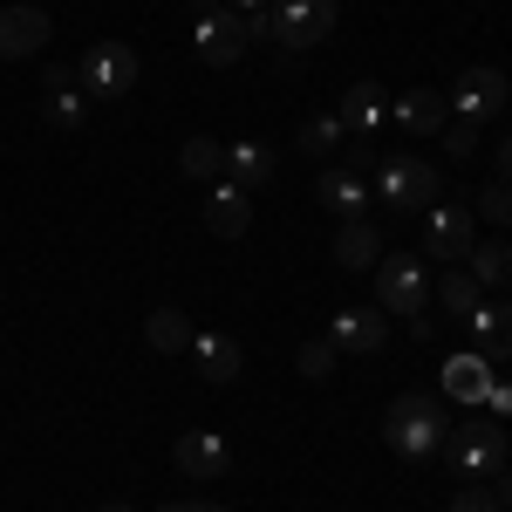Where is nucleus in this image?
I'll list each match as a JSON object with an SVG mask.
<instances>
[{
    "label": "nucleus",
    "instance_id": "f257e3e1",
    "mask_svg": "<svg viewBox=\"0 0 512 512\" xmlns=\"http://www.w3.org/2000/svg\"><path fill=\"white\" fill-rule=\"evenodd\" d=\"M383 444H390L396 458H410V465H424L444 451V410H437V396L424 390H403L383 410Z\"/></svg>",
    "mask_w": 512,
    "mask_h": 512
},
{
    "label": "nucleus",
    "instance_id": "f03ea898",
    "mask_svg": "<svg viewBox=\"0 0 512 512\" xmlns=\"http://www.w3.org/2000/svg\"><path fill=\"white\" fill-rule=\"evenodd\" d=\"M369 198L383 212H424V205H437V171L424 158H383L369 171Z\"/></svg>",
    "mask_w": 512,
    "mask_h": 512
},
{
    "label": "nucleus",
    "instance_id": "7ed1b4c3",
    "mask_svg": "<svg viewBox=\"0 0 512 512\" xmlns=\"http://www.w3.org/2000/svg\"><path fill=\"white\" fill-rule=\"evenodd\" d=\"M76 76L89 89V103H117V96L137 89V48L130 41H96V48H82Z\"/></svg>",
    "mask_w": 512,
    "mask_h": 512
},
{
    "label": "nucleus",
    "instance_id": "20e7f679",
    "mask_svg": "<svg viewBox=\"0 0 512 512\" xmlns=\"http://www.w3.org/2000/svg\"><path fill=\"white\" fill-rule=\"evenodd\" d=\"M376 301H383L390 315H424V308H431V274H424V260L383 253V260H376Z\"/></svg>",
    "mask_w": 512,
    "mask_h": 512
},
{
    "label": "nucleus",
    "instance_id": "39448f33",
    "mask_svg": "<svg viewBox=\"0 0 512 512\" xmlns=\"http://www.w3.org/2000/svg\"><path fill=\"white\" fill-rule=\"evenodd\" d=\"M444 451H451V465L465 478H499L506 458H512V444H506L499 424H458V431L444 437Z\"/></svg>",
    "mask_w": 512,
    "mask_h": 512
},
{
    "label": "nucleus",
    "instance_id": "423d86ee",
    "mask_svg": "<svg viewBox=\"0 0 512 512\" xmlns=\"http://www.w3.org/2000/svg\"><path fill=\"white\" fill-rule=\"evenodd\" d=\"M192 41H198V62H205V69H233L239 55L253 48V35H246V14H233V7H205Z\"/></svg>",
    "mask_w": 512,
    "mask_h": 512
},
{
    "label": "nucleus",
    "instance_id": "0eeeda50",
    "mask_svg": "<svg viewBox=\"0 0 512 512\" xmlns=\"http://www.w3.org/2000/svg\"><path fill=\"white\" fill-rule=\"evenodd\" d=\"M444 103H451V117H465V123L485 130V123L506 110V76H499V69H465V76L451 82V96H444Z\"/></svg>",
    "mask_w": 512,
    "mask_h": 512
},
{
    "label": "nucleus",
    "instance_id": "6e6552de",
    "mask_svg": "<svg viewBox=\"0 0 512 512\" xmlns=\"http://www.w3.org/2000/svg\"><path fill=\"white\" fill-rule=\"evenodd\" d=\"M267 14H274V41H287V48H315L335 28V0H280Z\"/></svg>",
    "mask_w": 512,
    "mask_h": 512
},
{
    "label": "nucleus",
    "instance_id": "1a4fd4ad",
    "mask_svg": "<svg viewBox=\"0 0 512 512\" xmlns=\"http://www.w3.org/2000/svg\"><path fill=\"white\" fill-rule=\"evenodd\" d=\"M48 35H55V28H48V7H28V0L0 7V62H28V55H41Z\"/></svg>",
    "mask_w": 512,
    "mask_h": 512
},
{
    "label": "nucleus",
    "instance_id": "9d476101",
    "mask_svg": "<svg viewBox=\"0 0 512 512\" xmlns=\"http://www.w3.org/2000/svg\"><path fill=\"white\" fill-rule=\"evenodd\" d=\"M465 328H472L478 355L492 362V369H506L512 362V301H499V294H485L472 315H465Z\"/></svg>",
    "mask_w": 512,
    "mask_h": 512
},
{
    "label": "nucleus",
    "instance_id": "9b49d317",
    "mask_svg": "<svg viewBox=\"0 0 512 512\" xmlns=\"http://www.w3.org/2000/svg\"><path fill=\"white\" fill-rule=\"evenodd\" d=\"M41 117L55 123V130H82V117H89V89H82L76 69H48V82H41Z\"/></svg>",
    "mask_w": 512,
    "mask_h": 512
},
{
    "label": "nucleus",
    "instance_id": "f8f14e48",
    "mask_svg": "<svg viewBox=\"0 0 512 512\" xmlns=\"http://www.w3.org/2000/svg\"><path fill=\"white\" fill-rule=\"evenodd\" d=\"M424 246L437 260H465L472 253V205H431L424 212Z\"/></svg>",
    "mask_w": 512,
    "mask_h": 512
},
{
    "label": "nucleus",
    "instance_id": "ddd939ff",
    "mask_svg": "<svg viewBox=\"0 0 512 512\" xmlns=\"http://www.w3.org/2000/svg\"><path fill=\"white\" fill-rule=\"evenodd\" d=\"M321 205L335 212V219H362L376 198H369V171H355V164H328L321 171Z\"/></svg>",
    "mask_w": 512,
    "mask_h": 512
},
{
    "label": "nucleus",
    "instance_id": "4468645a",
    "mask_svg": "<svg viewBox=\"0 0 512 512\" xmlns=\"http://www.w3.org/2000/svg\"><path fill=\"white\" fill-rule=\"evenodd\" d=\"M171 458H178L185 478H219L226 465H233V444H226L219 431H185L178 444H171Z\"/></svg>",
    "mask_w": 512,
    "mask_h": 512
},
{
    "label": "nucleus",
    "instance_id": "2eb2a0df",
    "mask_svg": "<svg viewBox=\"0 0 512 512\" xmlns=\"http://www.w3.org/2000/svg\"><path fill=\"white\" fill-rule=\"evenodd\" d=\"M246 226H253V192H239V185H226V178H212V198H205V233L239 239Z\"/></svg>",
    "mask_w": 512,
    "mask_h": 512
},
{
    "label": "nucleus",
    "instance_id": "dca6fc26",
    "mask_svg": "<svg viewBox=\"0 0 512 512\" xmlns=\"http://www.w3.org/2000/svg\"><path fill=\"white\" fill-rule=\"evenodd\" d=\"M390 117H396V130H410V137H437V130L451 123V103H444L437 89H403L390 103Z\"/></svg>",
    "mask_w": 512,
    "mask_h": 512
},
{
    "label": "nucleus",
    "instance_id": "f3484780",
    "mask_svg": "<svg viewBox=\"0 0 512 512\" xmlns=\"http://www.w3.org/2000/svg\"><path fill=\"white\" fill-rule=\"evenodd\" d=\"M328 342L342 355H376L383 349V308H342L328 321Z\"/></svg>",
    "mask_w": 512,
    "mask_h": 512
},
{
    "label": "nucleus",
    "instance_id": "a211bd4d",
    "mask_svg": "<svg viewBox=\"0 0 512 512\" xmlns=\"http://www.w3.org/2000/svg\"><path fill=\"white\" fill-rule=\"evenodd\" d=\"M226 185H239V192H260V185H274V144H226V171H219Z\"/></svg>",
    "mask_w": 512,
    "mask_h": 512
},
{
    "label": "nucleus",
    "instance_id": "6ab92c4d",
    "mask_svg": "<svg viewBox=\"0 0 512 512\" xmlns=\"http://www.w3.org/2000/svg\"><path fill=\"white\" fill-rule=\"evenodd\" d=\"M335 267H349V274H369L376 260H383V233L369 226V219H342V233H335V253H328Z\"/></svg>",
    "mask_w": 512,
    "mask_h": 512
},
{
    "label": "nucleus",
    "instance_id": "aec40b11",
    "mask_svg": "<svg viewBox=\"0 0 512 512\" xmlns=\"http://www.w3.org/2000/svg\"><path fill=\"white\" fill-rule=\"evenodd\" d=\"M492 383H499V369H492L478 349H465V355H451V362H444V396H458V403H485Z\"/></svg>",
    "mask_w": 512,
    "mask_h": 512
},
{
    "label": "nucleus",
    "instance_id": "412c9836",
    "mask_svg": "<svg viewBox=\"0 0 512 512\" xmlns=\"http://www.w3.org/2000/svg\"><path fill=\"white\" fill-rule=\"evenodd\" d=\"M390 117V96H383V82H349V96H342V123H349V137H369V130H383Z\"/></svg>",
    "mask_w": 512,
    "mask_h": 512
},
{
    "label": "nucleus",
    "instance_id": "4be33fe9",
    "mask_svg": "<svg viewBox=\"0 0 512 512\" xmlns=\"http://www.w3.org/2000/svg\"><path fill=\"white\" fill-rule=\"evenodd\" d=\"M192 355H198V376H205V383H233L239 376V342L233 335H192Z\"/></svg>",
    "mask_w": 512,
    "mask_h": 512
},
{
    "label": "nucleus",
    "instance_id": "5701e85b",
    "mask_svg": "<svg viewBox=\"0 0 512 512\" xmlns=\"http://www.w3.org/2000/svg\"><path fill=\"white\" fill-rule=\"evenodd\" d=\"M465 267H472V280H478V287H506V280H512V246H506V239H485V246L472 239Z\"/></svg>",
    "mask_w": 512,
    "mask_h": 512
},
{
    "label": "nucleus",
    "instance_id": "b1692460",
    "mask_svg": "<svg viewBox=\"0 0 512 512\" xmlns=\"http://www.w3.org/2000/svg\"><path fill=\"white\" fill-rule=\"evenodd\" d=\"M431 294H437V308H444V315H458V321H465L478 301H485V287L472 280V267H458V274H437Z\"/></svg>",
    "mask_w": 512,
    "mask_h": 512
},
{
    "label": "nucleus",
    "instance_id": "393cba45",
    "mask_svg": "<svg viewBox=\"0 0 512 512\" xmlns=\"http://www.w3.org/2000/svg\"><path fill=\"white\" fill-rule=\"evenodd\" d=\"M144 342L158 355H171V349H192V321L178 315V308H158V315H144Z\"/></svg>",
    "mask_w": 512,
    "mask_h": 512
},
{
    "label": "nucleus",
    "instance_id": "a878e982",
    "mask_svg": "<svg viewBox=\"0 0 512 512\" xmlns=\"http://www.w3.org/2000/svg\"><path fill=\"white\" fill-rule=\"evenodd\" d=\"M178 164H185V178H219V171H226V144H219V137H185Z\"/></svg>",
    "mask_w": 512,
    "mask_h": 512
},
{
    "label": "nucleus",
    "instance_id": "bb28decb",
    "mask_svg": "<svg viewBox=\"0 0 512 512\" xmlns=\"http://www.w3.org/2000/svg\"><path fill=\"white\" fill-rule=\"evenodd\" d=\"M342 144H349V123H342V117H308V123H301V151L328 158V151H342Z\"/></svg>",
    "mask_w": 512,
    "mask_h": 512
},
{
    "label": "nucleus",
    "instance_id": "cd10ccee",
    "mask_svg": "<svg viewBox=\"0 0 512 512\" xmlns=\"http://www.w3.org/2000/svg\"><path fill=\"white\" fill-rule=\"evenodd\" d=\"M335 342H301V355H294V362H301V376H308V383H321V376H335Z\"/></svg>",
    "mask_w": 512,
    "mask_h": 512
},
{
    "label": "nucleus",
    "instance_id": "c85d7f7f",
    "mask_svg": "<svg viewBox=\"0 0 512 512\" xmlns=\"http://www.w3.org/2000/svg\"><path fill=\"white\" fill-rule=\"evenodd\" d=\"M478 137H485V130H478V123H465V117L444 123V151H451V158H478Z\"/></svg>",
    "mask_w": 512,
    "mask_h": 512
},
{
    "label": "nucleus",
    "instance_id": "c756f323",
    "mask_svg": "<svg viewBox=\"0 0 512 512\" xmlns=\"http://www.w3.org/2000/svg\"><path fill=\"white\" fill-rule=\"evenodd\" d=\"M478 212H485L492 226H512V185H485V192H478Z\"/></svg>",
    "mask_w": 512,
    "mask_h": 512
},
{
    "label": "nucleus",
    "instance_id": "7c9ffc66",
    "mask_svg": "<svg viewBox=\"0 0 512 512\" xmlns=\"http://www.w3.org/2000/svg\"><path fill=\"white\" fill-rule=\"evenodd\" d=\"M451 512H499V492H492V485H465V492L451 499Z\"/></svg>",
    "mask_w": 512,
    "mask_h": 512
},
{
    "label": "nucleus",
    "instance_id": "2f4dec72",
    "mask_svg": "<svg viewBox=\"0 0 512 512\" xmlns=\"http://www.w3.org/2000/svg\"><path fill=\"white\" fill-rule=\"evenodd\" d=\"M485 410H492V417H512V383H492V390H485Z\"/></svg>",
    "mask_w": 512,
    "mask_h": 512
},
{
    "label": "nucleus",
    "instance_id": "473e14b6",
    "mask_svg": "<svg viewBox=\"0 0 512 512\" xmlns=\"http://www.w3.org/2000/svg\"><path fill=\"white\" fill-rule=\"evenodd\" d=\"M499 185H512V137H499Z\"/></svg>",
    "mask_w": 512,
    "mask_h": 512
},
{
    "label": "nucleus",
    "instance_id": "72a5a7b5",
    "mask_svg": "<svg viewBox=\"0 0 512 512\" xmlns=\"http://www.w3.org/2000/svg\"><path fill=\"white\" fill-rule=\"evenodd\" d=\"M219 7H233V14H260V7H274V0H219Z\"/></svg>",
    "mask_w": 512,
    "mask_h": 512
},
{
    "label": "nucleus",
    "instance_id": "f704fd0d",
    "mask_svg": "<svg viewBox=\"0 0 512 512\" xmlns=\"http://www.w3.org/2000/svg\"><path fill=\"white\" fill-rule=\"evenodd\" d=\"M499 512H512V478H499Z\"/></svg>",
    "mask_w": 512,
    "mask_h": 512
},
{
    "label": "nucleus",
    "instance_id": "c9c22d12",
    "mask_svg": "<svg viewBox=\"0 0 512 512\" xmlns=\"http://www.w3.org/2000/svg\"><path fill=\"white\" fill-rule=\"evenodd\" d=\"M103 512H130V506H123V499H110V506H103Z\"/></svg>",
    "mask_w": 512,
    "mask_h": 512
},
{
    "label": "nucleus",
    "instance_id": "e433bc0d",
    "mask_svg": "<svg viewBox=\"0 0 512 512\" xmlns=\"http://www.w3.org/2000/svg\"><path fill=\"white\" fill-rule=\"evenodd\" d=\"M192 512H233V506H192Z\"/></svg>",
    "mask_w": 512,
    "mask_h": 512
},
{
    "label": "nucleus",
    "instance_id": "4c0bfd02",
    "mask_svg": "<svg viewBox=\"0 0 512 512\" xmlns=\"http://www.w3.org/2000/svg\"><path fill=\"white\" fill-rule=\"evenodd\" d=\"M158 512H192V506H158Z\"/></svg>",
    "mask_w": 512,
    "mask_h": 512
}]
</instances>
